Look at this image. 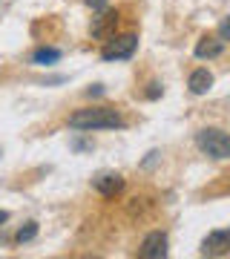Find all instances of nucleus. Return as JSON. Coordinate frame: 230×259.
<instances>
[{
    "instance_id": "f257e3e1",
    "label": "nucleus",
    "mask_w": 230,
    "mask_h": 259,
    "mask_svg": "<svg viewBox=\"0 0 230 259\" xmlns=\"http://www.w3.org/2000/svg\"><path fill=\"white\" fill-rule=\"evenodd\" d=\"M69 127L81 130V133H92V130H124L127 121L112 107H86V110H75L69 115Z\"/></svg>"
},
{
    "instance_id": "f03ea898",
    "label": "nucleus",
    "mask_w": 230,
    "mask_h": 259,
    "mask_svg": "<svg viewBox=\"0 0 230 259\" xmlns=\"http://www.w3.org/2000/svg\"><path fill=\"white\" fill-rule=\"evenodd\" d=\"M196 147L202 150L204 156L216 158V161L230 158V133H224L219 127H204L196 133Z\"/></svg>"
},
{
    "instance_id": "7ed1b4c3",
    "label": "nucleus",
    "mask_w": 230,
    "mask_h": 259,
    "mask_svg": "<svg viewBox=\"0 0 230 259\" xmlns=\"http://www.w3.org/2000/svg\"><path fill=\"white\" fill-rule=\"evenodd\" d=\"M135 49H138V35H132V32H127V35H112L104 44L101 58L104 61H129V58L135 55Z\"/></svg>"
},
{
    "instance_id": "20e7f679",
    "label": "nucleus",
    "mask_w": 230,
    "mask_h": 259,
    "mask_svg": "<svg viewBox=\"0 0 230 259\" xmlns=\"http://www.w3.org/2000/svg\"><path fill=\"white\" fill-rule=\"evenodd\" d=\"M141 259H164L167 256V233L164 231H153L144 236L141 248H138Z\"/></svg>"
},
{
    "instance_id": "39448f33",
    "label": "nucleus",
    "mask_w": 230,
    "mask_h": 259,
    "mask_svg": "<svg viewBox=\"0 0 230 259\" xmlns=\"http://www.w3.org/2000/svg\"><path fill=\"white\" fill-rule=\"evenodd\" d=\"M204 256H227L230 253V231H210L202 242Z\"/></svg>"
},
{
    "instance_id": "423d86ee",
    "label": "nucleus",
    "mask_w": 230,
    "mask_h": 259,
    "mask_svg": "<svg viewBox=\"0 0 230 259\" xmlns=\"http://www.w3.org/2000/svg\"><path fill=\"white\" fill-rule=\"evenodd\" d=\"M92 187L104 196V199H112V196H118L124 190V179L118 173H101V176L92 179Z\"/></svg>"
},
{
    "instance_id": "0eeeda50",
    "label": "nucleus",
    "mask_w": 230,
    "mask_h": 259,
    "mask_svg": "<svg viewBox=\"0 0 230 259\" xmlns=\"http://www.w3.org/2000/svg\"><path fill=\"white\" fill-rule=\"evenodd\" d=\"M221 52H224V40H221V37H213V35H204L193 49V55L199 58V61H213V58H219Z\"/></svg>"
},
{
    "instance_id": "6e6552de",
    "label": "nucleus",
    "mask_w": 230,
    "mask_h": 259,
    "mask_svg": "<svg viewBox=\"0 0 230 259\" xmlns=\"http://www.w3.org/2000/svg\"><path fill=\"white\" fill-rule=\"evenodd\" d=\"M115 26H118V12H101V18H95V23H92V37H101V40H107V37L115 35Z\"/></svg>"
},
{
    "instance_id": "1a4fd4ad",
    "label": "nucleus",
    "mask_w": 230,
    "mask_h": 259,
    "mask_svg": "<svg viewBox=\"0 0 230 259\" xmlns=\"http://www.w3.org/2000/svg\"><path fill=\"white\" fill-rule=\"evenodd\" d=\"M187 87H190V93H193V95H204L213 87V75L207 72V69H193V72H190V81H187Z\"/></svg>"
},
{
    "instance_id": "9d476101",
    "label": "nucleus",
    "mask_w": 230,
    "mask_h": 259,
    "mask_svg": "<svg viewBox=\"0 0 230 259\" xmlns=\"http://www.w3.org/2000/svg\"><path fill=\"white\" fill-rule=\"evenodd\" d=\"M55 61H61V49L40 47V49L32 52V64H35V66H49V64H55Z\"/></svg>"
},
{
    "instance_id": "9b49d317",
    "label": "nucleus",
    "mask_w": 230,
    "mask_h": 259,
    "mask_svg": "<svg viewBox=\"0 0 230 259\" xmlns=\"http://www.w3.org/2000/svg\"><path fill=\"white\" fill-rule=\"evenodd\" d=\"M37 236V222H26L23 228H20L18 233H15V239L20 242V245H26V242H32Z\"/></svg>"
},
{
    "instance_id": "f8f14e48",
    "label": "nucleus",
    "mask_w": 230,
    "mask_h": 259,
    "mask_svg": "<svg viewBox=\"0 0 230 259\" xmlns=\"http://www.w3.org/2000/svg\"><path fill=\"white\" fill-rule=\"evenodd\" d=\"M83 3H86L92 12H104L107 6H110V0H83Z\"/></svg>"
},
{
    "instance_id": "ddd939ff",
    "label": "nucleus",
    "mask_w": 230,
    "mask_h": 259,
    "mask_svg": "<svg viewBox=\"0 0 230 259\" xmlns=\"http://www.w3.org/2000/svg\"><path fill=\"white\" fill-rule=\"evenodd\" d=\"M219 37H221V40H230V15L219 23Z\"/></svg>"
},
{
    "instance_id": "4468645a",
    "label": "nucleus",
    "mask_w": 230,
    "mask_h": 259,
    "mask_svg": "<svg viewBox=\"0 0 230 259\" xmlns=\"http://www.w3.org/2000/svg\"><path fill=\"white\" fill-rule=\"evenodd\" d=\"M161 93H164V90H161V83H150L147 98H150V101H156V98H161Z\"/></svg>"
},
{
    "instance_id": "2eb2a0df",
    "label": "nucleus",
    "mask_w": 230,
    "mask_h": 259,
    "mask_svg": "<svg viewBox=\"0 0 230 259\" xmlns=\"http://www.w3.org/2000/svg\"><path fill=\"white\" fill-rule=\"evenodd\" d=\"M86 95H89V98H92V95H104V87H101V83H95V87L86 90Z\"/></svg>"
},
{
    "instance_id": "dca6fc26",
    "label": "nucleus",
    "mask_w": 230,
    "mask_h": 259,
    "mask_svg": "<svg viewBox=\"0 0 230 259\" xmlns=\"http://www.w3.org/2000/svg\"><path fill=\"white\" fill-rule=\"evenodd\" d=\"M6 219H9V213H6V210H0V225L6 222Z\"/></svg>"
}]
</instances>
